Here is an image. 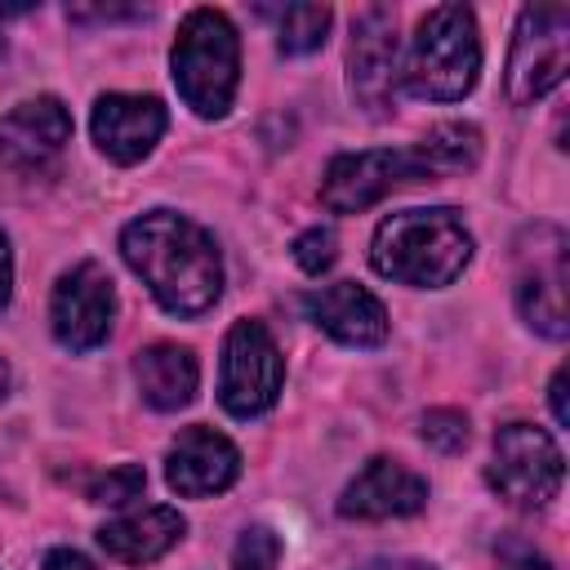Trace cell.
<instances>
[{"label":"cell","mask_w":570,"mask_h":570,"mask_svg":"<svg viewBox=\"0 0 570 570\" xmlns=\"http://www.w3.org/2000/svg\"><path fill=\"white\" fill-rule=\"evenodd\" d=\"M120 254L151 298L174 316H200L223 294V254L214 236L174 209H147L120 232Z\"/></svg>","instance_id":"6da1fadb"},{"label":"cell","mask_w":570,"mask_h":570,"mask_svg":"<svg viewBox=\"0 0 570 570\" xmlns=\"http://www.w3.org/2000/svg\"><path fill=\"white\" fill-rule=\"evenodd\" d=\"M468 258H472V232L445 205L387 214L374 227V240H370L374 272L387 276V281L414 285V289L450 285L454 276H463Z\"/></svg>","instance_id":"7a4b0ae2"},{"label":"cell","mask_w":570,"mask_h":570,"mask_svg":"<svg viewBox=\"0 0 570 570\" xmlns=\"http://www.w3.org/2000/svg\"><path fill=\"white\" fill-rule=\"evenodd\" d=\"M481 76V40L468 4H436L419 18L410 53L401 62V85L428 102H459Z\"/></svg>","instance_id":"3957f363"},{"label":"cell","mask_w":570,"mask_h":570,"mask_svg":"<svg viewBox=\"0 0 570 570\" xmlns=\"http://www.w3.org/2000/svg\"><path fill=\"white\" fill-rule=\"evenodd\" d=\"M169 67H174V85H178L183 102L200 120L227 116V107L236 98V80H240V40H236V27L227 22V13L191 9L178 27Z\"/></svg>","instance_id":"277c9868"},{"label":"cell","mask_w":570,"mask_h":570,"mask_svg":"<svg viewBox=\"0 0 570 570\" xmlns=\"http://www.w3.org/2000/svg\"><path fill=\"white\" fill-rule=\"evenodd\" d=\"M570 67V9L566 4H525L517 18L512 53H508V98L530 107L548 89L566 80Z\"/></svg>","instance_id":"5b68a950"},{"label":"cell","mask_w":570,"mask_h":570,"mask_svg":"<svg viewBox=\"0 0 570 570\" xmlns=\"http://www.w3.org/2000/svg\"><path fill=\"white\" fill-rule=\"evenodd\" d=\"M566 476V459L557 441L534 423H503L494 432V454L485 468V481L517 508H543L557 499Z\"/></svg>","instance_id":"8992f818"},{"label":"cell","mask_w":570,"mask_h":570,"mask_svg":"<svg viewBox=\"0 0 570 570\" xmlns=\"http://www.w3.org/2000/svg\"><path fill=\"white\" fill-rule=\"evenodd\" d=\"M285 383V361L276 338L263 321H236L223 343V370H218V401L236 419H254L276 405Z\"/></svg>","instance_id":"52a82bcc"},{"label":"cell","mask_w":570,"mask_h":570,"mask_svg":"<svg viewBox=\"0 0 570 570\" xmlns=\"http://www.w3.org/2000/svg\"><path fill=\"white\" fill-rule=\"evenodd\" d=\"M396 85H401V49H396V13L383 4H370L352 18V45H347V89L356 107L374 120H387L396 111Z\"/></svg>","instance_id":"ba28073f"},{"label":"cell","mask_w":570,"mask_h":570,"mask_svg":"<svg viewBox=\"0 0 570 570\" xmlns=\"http://www.w3.org/2000/svg\"><path fill=\"white\" fill-rule=\"evenodd\" d=\"M423 183V165L414 147H370V151H343L325 165L321 178V200L334 214H361L379 205L387 191Z\"/></svg>","instance_id":"9c48e42d"},{"label":"cell","mask_w":570,"mask_h":570,"mask_svg":"<svg viewBox=\"0 0 570 570\" xmlns=\"http://www.w3.org/2000/svg\"><path fill=\"white\" fill-rule=\"evenodd\" d=\"M111 316H116V289L98 263H76L71 272L58 276L49 298V321L62 347L71 352L98 347L111 334Z\"/></svg>","instance_id":"30bf717a"},{"label":"cell","mask_w":570,"mask_h":570,"mask_svg":"<svg viewBox=\"0 0 570 570\" xmlns=\"http://www.w3.org/2000/svg\"><path fill=\"white\" fill-rule=\"evenodd\" d=\"M94 142L116 165H138L165 134V107L151 94H102L89 116Z\"/></svg>","instance_id":"8fae6325"},{"label":"cell","mask_w":570,"mask_h":570,"mask_svg":"<svg viewBox=\"0 0 570 570\" xmlns=\"http://www.w3.org/2000/svg\"><path fill=\"white\" fill-rule=\"evenodd\" d=\"M240 476V450L214 432V428H183L178 441L165 454V481L183 499H209L223 494Z\"/></svg>","instance_id":"7c38bea8"},{"label":"cell","mask_w":570,"mask_h":570,"mask_svg":"<svg viewBox=\"0 0 570 570\" xmlns=\"http://www.w3.org/2000/svg\"><path fill=\"white\" fill-rule=\"evenodd\" d=\"M428 503V481L392 459H370L343 490L338 512L352 521H387V517H414Z\"/></svg>","instance_id":"4fadbf2b"},{"label":"cell","mask_w":570,"mask_h":570,"mask_svg":"<svg viewBox=\"0 0 570 570\" xmlns=\"http://www.w3.org/2000/svg\"><path fill=\"white\" fill-rule=\"evenodd\" d=\"M71 142V116L53 94L18 102L9 116H0V160L13 169H36L53 160Z\"/></svg>","instance_id":"5bb4252c"},{"label":"cell","mask_w":570,"mask_h":570,"mask_svg":"<svg viewBox=\"0 0 570 570\" xmlns=\"http://www.w3.org/2000/svg\"><path fill=\"white\" fill-rule=\"evenodd\" d=\"M307 316L334 343L347 347H379L387 338V307L356 281H334L307 294Z\"/></svg>","instance_id":"9a60e30c"},{"label":"cell","mask_w":570,"mask_h":570,"mask_svg":"<svg viewBox=\"0 0 570 570\" xmlns=\"http://www.w3.org/2000/svg\"><path fill=\"white\" fill-rule=\"evenodd\" d=\"M543 240L548 245H539L534 232V267L517 276V312L543 338H566V240L561 232H548Z\"/></svg>","instance_id":"2e32d148"},{"label":"cell","mask_w":570,"mask_h":570,"mask_svg":"<svg viewBox=\"0 0 570 570\" xmlns=\"http://www.w3.org/2000/svg\"><path fill=\"white\" fill-rule=\"evenodd\" d=\"M187 521L178 508H142V512H125L116 521H107L98 530V548L120 561V566H147L156 557H165L178 539H183Z\"/></svg>","instance_id":"e0dca14e"},{"label":"cell","mask_w":570,"mask_h":570,"mask_svg":"<svg viewBox=\"0 0 570 570\" xmlns=\"http://www.w3.org/2000/svg\"><path fill=\"white\" fill-rule=\"evenodd\" d=\"M134 379H138V392L151 410H183L191 405L196 396V383H200V365L191 356V347H178V343H151L134 356Z\"/></svg>","instance_id":"ac0fdd59"},{"label":"cell","mask_w":570,"mask_h":570,"mask_svg":"<svg viewBox=\"0 0 570 570\" xmlns=\"http://www.w3.org/2000/svg\"><path fill=\"white\" fill-rule=\"evenodd\" d=\"M414 156L423 165V178H450V174H468L481 160V129L468 120H445L436 129H428V138L414 142Z\"/></svg>","instance_id":"d6986e66"},{"label":"cell","mask_w":570,"mask_h":570,"mask_svg":"<svg viewBox=\"0 0 570 570\" xmlns=\"http://www.w3.org/2000/svg\"><path fill=\"white\" fill-rule=\"evenodd\" d=\"M276 18V45L281 53H312L325 45L330 31V9L325 4H285V9H263Z\"/></svg>","instance_id":"ffe728a7"},{"label":"cell","mask_w":570,"mask_h":570,"mask_svg":"<svg viewBox=\"0 0 570 570\" xmlns=\"http://www.w3.org/2000/svg\"><path fill=\"white\" fill-rule=\"evenodd\" d=\"M276 561H281V539L267 525L240 530L232 548V570H276Z\"/></svg>","instance_id":"44dd1931"},{"label":"cell","mask_w":570,"mask_h":570,"mask_svg":"<svg viewBox=\"0 0 570 570\" xmlns=\"http://www.w3.org/2000/svg\"><path fill=\"white\" fill-rule=\"evenodd\" d=\"M419 432H423V441H428L432 450H441V454H459V450L472 441L468 419H463L459 410H428V414L419 419Z\"/></svg>","instance_id":"7402d4cb"},{"label":"cell","mask_w":570,"mask_h":570,"mask_svg":"<svg viewBox=\"0 0 570 570\" xmlns=\"http://www.w3.org/2000/svg\"><path fill=\"white\" fill-rule=\"evenodd\" d=\"M142 485H147V472L138 463H120V468L89 481V499L94 503H129V499L142 494Z\"/></svg>","instance_id":"603a6c76"},{"label":"cell","mask_w":570,"mask_h":570,"mask_svg":"<svg viewBox=\"0 0 570 570\" xmlns=\"http://www.w3.org/2000/svg\"><path fill=\"white\" fill-rule=\"evenodd\" d=\"M334 249H338V240H334L330 227H307V232L294 240V263H298L307 276H321V272L334 263Z\"/></svg>","instance_id":"cb8c5ba5"},{"label":"cell","mask_w":570,"mask_h":570,"mask_svg":"<svg viewBox=\"0 0 570 570\" xmlns=\"http://www.w3.org/2000/svg\"><path fill=\"white\" fill-rule=\"evenodd\" d=\"M40 570H98V566H94L85 552H76V548H53Z\"/></svg>","instance_id":"d4e9b609"},{"label":"cell","mask_w":570,"mask_h":570,"mask_svg":"<svg viewBox=\"0 0 570 570\" xmlns=\"http://www.w3.org/2000/svg\"><path fill=\"white\" fill-rule=\"evenodd\" d=\"M548 401H552V419H557V423H570V410H566V370L552 374V383H548Z\"/></svg>","instance_id":"484cf974"},{"label":"cell","mask_w":570,"mask_h":570,"mask_svg":"<svg viewBox=\"0 0 570 570\" xmlns=\"http://www.w3.org/2000/svg\"><path fill=\"white\" fill-rule=\"evenodd\" d=\"M9 289H13V254H9V236L0 232V307L9 303Z\"/></svg>","instance_id":"4316f807"},{"label":"cell","mask_w":570,"mask_h":570,"mask_svg":"<svg viewBox=\"0 0 570 570\" xmlns=\"http://www.w3.org/2000/svg\"><path fill=\"white\" fill-rule=\"evenodd\" d=\"M361 570H436V566L414 561V557H379V561H370V566H361Z\"/></svg>","instance_id":"83f0119b"},{"label":"cell","mask_w":570,"mask_h":570,"mask_svg":"<svg viewBox=\"0 0 570 570\" xmlns=\"http://www.w3.org/2000/svg\"><path fill=\"white\" fill-rule=\"evenodd\" d=\"M499 570H552V566H548L539 552H517V557H508Z\"/></svg>","instance_id":"f1b7e54d"},{"label":"cell","mask_w":570,"mask_h":570,"mask_svg":"<svg viewBox=\"0 0 570 570\" xmlns=\"http://www.w3.org/2000/svg\"><path fill=\"white\" fill-rule=\"evenodd\" d=\"M9 383H13V374H9V365H4V361H0V401H4V396H9Z\"/></svg>","instance_id":"f546056e"}]
</instances>
